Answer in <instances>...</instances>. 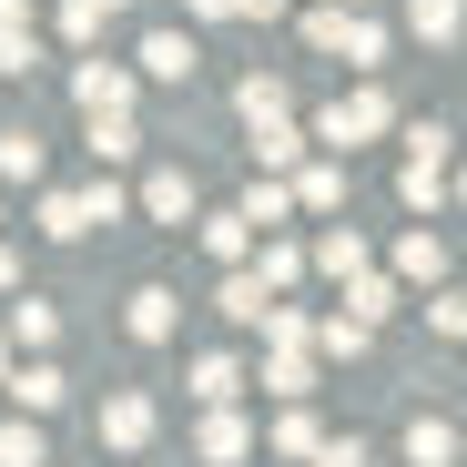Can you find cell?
I'll use <instances>...</instances> for the list:
<instances>
[{
	"label": "cell",
	"mask_w": 467,
	"mask_h": 467,
	"mask_svg": "<svg viewBox=\"0 0 467 467\" xmlns=\"http://www.w3.org/2000/svg\"><path fill=\"white\" fill-rule=\"evenodd\" d=\"M376 132H397V102H386L376 82H356L346 102H326V112H316V132H305V142H326V152H356V142H376Z\"/></svg>",
	"instance_id": "6da1fadb"
},
{
	"label": "cell",
	"mask_w": 467,
	"mask_h": 467,
	"mask_svg": "<svg viewBox=\"0 0 467 467\" xmlns=\"http://www.w3.org/2000/svg\"><path fill=\"white\" fill-rule=\"evenodd\" d=\"M265 305H275V295L254 285V265H223V285H213V316H223V326H244V336H254V326H265Z\"/></svg>",
	"instance_id": "7a4b0ae2"
},
{
	"label": "cell",
	"mask_w": 467,
	"mask_h": 467,
	"mask_svg": "<svg viewBox=\"0 0 467 467\" xmlns=\"http://www.w3.org/2000/svg\"><path fill=\"white\" fill-rule=\"evenodd\" d=\"M71 102H82V112H132V71L122 61H82V71H71Z\"/></svg>",
	"instance_id": "3957f363"
},
{
	"label": "cell",
	"mask_w": 467,
	"mask_h": 467,
	"mask_svg": "<svg viewBox=\"0 0 467 467\" xmlns=\"http://www.w3.org/2000/svg\"><path fill=\"white\" fill-rule=\"evenodd\" d=\"M244 265H254L265 295H295V285H305V244H285V234H254V254H244Z\"/></svg>",
	"instance_id": "277c9868"
},
{
	"label": "cell",
	"mask_w": 467,
	"mask_h": 467,
	"mask_svg": "<svg viewBox=\"0 0 467 467\" xmlns=\"http://www.w3.org/2000/svg\"><path fill=\"white\" fill-rule=\"evenodd\" d=\"M142 437H152V397H132V386H122V397H102V447L132 457Z\"/></svg>",
	"instance_id": "5b68a950"
},
{
	"label": "cell",
	"mask_w": 467,
	"mask_h": 467,
	"mask_svg": "<svg viewBox=\"0 0 467 467\" xmlns=\"http://www.w3.org/2000/svg\"><path fill=\"white\" fill-rule=\"evenodd\" d=\"M0 386H11V397H21V417H51V407H61V397H71V376H61V366H51V356H31V366H21V376H0Z\"/></svg>",
	"instance_id": "8992f818"
},
{
	"label": "cell",
	"mask_w": 467,
	"mask_h": 467,
	"mask_svg": "<svg viewBox=\"0 0 467 467\" xmlns=\"http://www.w3.org/2000/svg\"><path fill=\"white\" fill-rule=\"evenodd\" d=\"M295 213H346V152L336 163H295Z\"/></svg>",
	"instance_id": "52a82bcc"
},
{
	"label": "cell",
	"mask_w": 467,
	"mask_h": 467,
	"mask_svg": "<svg viewBox=\"0 0 467 467\" xmlns=\"http://www.w3.org/2000/svg\"><path fill=\"white\" fill-rule=\"evenodd\" d=\"M244 132H254V163H265V173H295V163H305L295 112H265V122H244Z\"/></svg>",
	"instance_id": "ba28073f"
},
{
	"label": "cell",
	"mask_w": 467,
	"mask_h": 467,
	"mask_svg": "<svg viewBox=\"0 0 467 467\" xmlns=\"http://www.w3.org/2000/svg\"><path fill=\"white\" fill-rule=\"evenodd\" d=\"M244 447H254V427H244V417H234V407H203V437H193V457H203V467H234Z\"/></svg>",
	"instance_id": "9c48e42d"
},
{
	"label": "cell",
	"mask_w": 467,
	"mask_h": 467,
	"mask_svg": "<svg viewBox=\"0 0 467 467\" xmlns=\"http://www.w3.org/2000/svg\"><path fill=\"white\" fill-rule=\"evenodd\" d=\"M234 213H244L254 234H285V223H295V183H285V173H254V193L234 203Z\"/></svg>",
	"instance_id": "30bf717a"
},
{
	"label": "cell",
	"mask_w": 467,
	"mask_h": 467,
	"mask_svg": "<svg viewBox=\"0 0 467 467\" xmlns=\"http://www.w3.org/2000/svg\"><path fill=\"white\" fill-rule=\"evenodd\" d=\"M193 61H203L193 31H152V41H142V82H193Z\"/></svg>",
	"instance_id": "8fae6325"
},
{
	"label": "cell",
	"mask_w": 467,
	"mask_h": 467,
	"mask_svg": "<svg viewBox=\"0 0 467 467\" xmlns=\"http://www.w3.org/2000/svg\"><path fill=\"white\" fill-rule=\"evenodd\" d=\"M397 305H407V295H397V275H376V265H356V275H346V316L386 326V316H397Z\"/></svg>",
	"instance_id": "7c38bea8"
},
{
	"label": "cell",
	"mask_w": 467,
	"mask_h": 467,
	"mask_svg": "<svg viewBox=\"0 0 467 467\" xmlns=\"http://www.w3.org/2000/svg\"><path fill=\"white\" fill-rule=\"evenodd\" d=\"M152 223H193V173H142V193H132Z\"/></svg>",
	"instance_id": "4fadbf2b"
},
{
	"label": "cell",
	"mask_w": 467,
	"mask_h": 467,
	"mask_svg": "<svg viewBox=\"0 0 467 467\" xmlns=\"http://www.w3.org/2000/svg\"><path fill=\"white\" fill-rule=\"evenodd\" d=\"M397 285H447V244L417 223V234H397Z\"/></svg>",
	"instance_id": "5bb4252c"
},
{
	"label": "cell",
	"mask_w": 467,
	"mask_h": 467,
	"mask_svg": "<svg viewBox=\"0 0 467 467\" xmlns=\"http://www.w3.org/2000/svg\"><path fill=\"white\" fill-rule=\"evenodd\" d=\"M336 51H346V71H376V61H386V21H376V11H346V21H336Z\"/></svg>",
	"instance_id": "9a60e30c"
},
{
	"label": "cell",
	"mask_w": 467,
	"mask_h": 467,
	"mask_svg": "<svg viewBox=\"0 0 467 467\" xmlns=\"http://www.w3.org/2000/svg\"><path fill=\"white\" fill-rule=\"evenodd\" d=\"M366 346H376V326H366V316H316V356H336V366H356Z\"/></svg>",
	"instance_id": "2e32d148"
},
{
	"label": "cell",
	"mask_w": 467,
	"mask_h": 467,
	"mask_svg": "<svg viewBox=\"0 0 467 467\" xmlns=\"http://www.w3.org/2000/svg\"><path fill=\"white\" fill-rule=\"evenodd\" d=\"M265 386H275V397H316V346H275L265 356Z\"/></svg>",
	"instance_id": "e0dca14e"
},
{
	"label": "cell",
	"mask_w": 467,
	"mask_h": 467,
	"mask_svg": "<svg viewBox=\"0 0 467 467\" xmlns=\"http://www.w3.org/2000/svg\"><path fill=\"white\" fill-rule=\"evenodd\" d=\"M193 397L203 407H234V397H244V356H193Z\"/></svg>",
	"instance_id": "ac0fdd59"
},
{
	"label": "cell",
	"mask_w": 467,
	"mask_h": 467,
	"mask_svg": "<svg viewBox=\"0 0 467 467\" xmlns=\"http://www.w3.org/2000/svg\"><path fill=\"white\" fill-rule=\"evenodd\" d=\"M305 265H326V275L346 285V275L366 265V234H356V223H326V234H316V254H305Z\"/></svg>",
	"instance_id": "d6986e66"
},
{
	"label": "cell",
	"mask_w": 467,
	"mask_h": 467,
	"mask_svg": "<svg viewBox=\"0 0 467 467\" xmlns=\"http://www.w3.org/2000/svg\"><path fill=\"white\" fill-rule=\"evenodd\" d=\"M316 447H326L316 407H305V397H285V417H275V457H316Z\"/></svg>",
	"instance_id": "ffe728a7"
},
{
	"label": "cell",
	"mask_w": 467,
	"mask_h": 467,
	"mask_svg": "<svg viewBox=\"0 0 467 467\" xmlns=\"http://www.w3.org/2000/svg\"><path fill=\"white\" fill-rule=\"evenodd\" d=\"M407 467H457V427L447 417H417L407 427Z\"/></svg>",
	"instance_id": "44dd1931"
},
{
	"label": "cell",
	"mask_w": 467,
	"mask_h": 467,
	"mask_svg": "<svg viewBox=\"0 0 467 467\" xmlns=\"http://www.w3.org/2000/svg\"><path fill=\"white\" fill-rule=\"evenodd\" d=\"M203 254H213V265H244V254H254V223H244V213H203Z\"/></svg>",
	"instance_id": "7402d4cb"
},
{
	"label": "cell",
	"mask_w": 467,
	"mask_h": 467,
	"mask_svg": "<svg viewBox=\"0 0 467 467\" xmlns=\"http://www.w3.org/2000/svg\"><path fill=\"white\" fill-rule=\"evenodd\" d=\"M407 31L427 51H457V0H407Z\"/></svg>",
	"instance_id": "603a6c76"
},
{
	"label": "cell",
	"mask_w": 467,
	"mask_h": 467,
	"mask_svg": "<svg viewBox=\"0 0 467 467\" xmlns=\"http://www.w3.org/2000/svg\"><path fill=\"white\" fill-rule=\"evenodd\" d=\"M0 467H51V447H41V417H0Z\"/></svg>",
	"instance_id": "cb8c5ba5"
},
{
	"label": "cell",
	"mask_w": 467,
	"mask_h": 467,
	"mask_svg": "<svg viewBox=\"0 0 467 467\" xmlns=\"http://www.w3.org/2000/svg\"><path fill=\"white\" fill-rule=\"evenodd\" d=\"M132 152H142L132 112H92V163H132Z\"/></svg>",
	"instance_id": "d4e9b609"
},
{
	"label": "cell",
	"mask_w": 467,
	"mask_h": 467,
	"mask_svg": "<svg viewBox=\"0 0 467 467\" xmlns=\"http://www.w3.org/2000/svg\"><path fill=\"white\" fill-rule=\"evenodd\" d=\"M51 336H61V316H51L41 295H21V305H11V346H31V356H51Z\"/></svg>",
	"instance_id": "484cf974"
},
{
	"label": "cell",
	"mask_w": 467,
	"mask_h": 467,
	"mask_svg": "<svg viewBox=\"0 0 467 467\" xmlns=\"http://www.w3.org/2000/svg\"><path fill=\"white\" fill-rule=\"evenodd\" d=\"M122 326H132L142 346H163V336H173V295H163V285H142V295H132V316H122Z\"/></svg>",
	"instance_id": "4316f807"
},
{
	"label": "cell",
	"mask_w": 467,
	"mask_h": 467,
	"mask_svg": "<svg viewBox=\"0 0 467 467\" xmlns=\"http://www.w3.org/2000/svg\"><path fill=\"white\" fill-rule=\"evenodd\" d=\"M0 183H41V132H0Z\"/></svg>",
	"instance_id": "83f0119b"
},
{
	"label": "cell",
	"mask_w": 467,
	"mask_h": 467,
	"mask_svg": "<svg viewBox=\"0 0 467 467\" xmlns=\"http://www.w3.org/2000/svg\"><path fill=\"white\" fill-rule=\"evenodd\" d=\"M295 92L275 82V71H244V92H234V112H244V122H265V112H285Z\"/></svg>",
	"instance_id": "f1b7e54d"
},
{
	"label": "cell",
	"mask_w": 467,
	"mask_h": 467,
	"mask_svg": "<svg viewBox=\"0 0 467 467\" xmlns=\"http://www.w3.org/2000/svg\"><path fill=\"white\" fill-rule=\"evenodd\" d=\"M82 213H92V223H122V213H132V193L112 183V163H102V173L82 183Z\"/></svg>",
	"instance_id": "f546056e"
},
{
	"label": "cell",
	"mask_w": 467,
	"mask_h": 467,
	"mask_svg": "<svg viewBox=\"0 0 467 467\" xmlns=\"http://www.w3.org/2000/svg\"><path fill=\"white\" fill-rule=\"evenodd\" d=\"M41 234H61V244H71V234H92L82 193H41Z\"/></svg>",
	"instance_id": "4dcf8cb0"
},
{
	"label": "cell",
	"mask_w": 467,
	"mask_h": 467,
	"mask_svg": "<svg viewBox=\"0 0 467 467\" xmlns=\"http://www.w3.org/2000/svg\"><path fill=\"white\" fill-rule=\"evenodd\" d=\"M0 71H11V82H21V71H41V41H31V21H11V31H0Z\"/></svg>",
	"instance_id": "1f68e13d"
},
{
	"label": "cell",
	"mask_w": 467,
	"mask_h": 467,
	"mask_svg": "<svg viewBox=\"0 0 467 467\" xmlns=\"http://www.w3.org/2000/svg\"><path fill=\"white\" fill-rule=\"evenodd\" d=\"M316 467H366V437H326V447H316Z\"/></svg>",
	"instance_id": "d6a6232c"
},
{
	"label": "cell",
	"mask_w": 467,
	"mask_h": 467,
	"mask_svg": "<svg viewBox=\"0 0 467 467\" xmlns=\"http://www.w3.org/2000/svg\"><path fill=\"white\" fill-rule=\"evenodd\" d=\"M183 11H193V21H234V0H183Z\"/></svg>",
	"instance_id": "836d02e7"
},
{
	"label": "cell",
	"mask_w": 467,
	"mask_h": 467,
	"mask_svg": "<svg viewBox=\"0 0 467 467\" xmlns=\"http://www.w3.org/2000/svg\"><path fill=\"white\" fill-rule=\"evenodd\" d=\"M82 11H92V21H122V11H132V0H82Z\"/></svg>",
	"instance_id": "e575fe53"
},
{
	"label": "cell",
	"mask_w": 467,
	"mask_h": 467,
	"mask_svg": "<svg viewBox=\"0 0 467 467\" xmlns=\"http://www.w3.org/2000/svg\"><path fill=\"white\" fill-rule=\"evenodd\" d=\"M11 21H31V0H0V31H11Z\"/></svg>",
	"instance_id": "d590c367"
},
{
	"label": "cell",
	"mask_w": 467,
	"mask_h": 467,
	"mask_svg": "<svg viewBox=\"0 0 467 467\" xmlns=\"http://www.w3.org/2000/svg\"><path fill=\"white\" fill-rule=\"evenodd\" d=\"M11 285H21V265H11V244H0V295H11Z\"/></svg>",
	"instance_id": "8d00e7d4"
},
{
	"label": "cell",
	"mask_w": 467,
	"mask_h": 467,
	"mask_svg": "<svg viewBox=\"0 0 467 467\" xmlns=\"http://www.w3.org/2000/svg\"><path fill=\"white\" fill-rule=\"evenodd\" d=\"M0 376H11V336H0Z\"/></svg>",
	"instance_id": "74e56055"
},
{
	"label": "cell",
	"mask_w": 467,
	"mask_h": 467,
	"mask_svg": "<svg viewBox=\"0 0 467 467\" xmlns=\"http://www.w3.org/2000/svg\"><path fill=\"white\" fill-rule=\"evenodd\" d=\"M346 11H376V0H346Z\"/></svg>",
	"instance_id": "f35d334b"
}]
</instances>
